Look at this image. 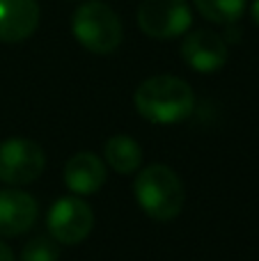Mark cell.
Masks as SVG:
<instances>
[{
    "mask_svg": "<svg viewBox=\"0 0 259 261\" xmlns=\"http://www.w3.org/2000/svg\"><path fill=\"white\" fill-rule=\"evenodd\" d=\"M133 103L140 117H145L147 122L168 126V124H179L191 117L195 108V94L186 81L161 73L138 85Z\"/></svg>",
    "mask_w": 259,
    "mask_h": 261,
    "instance_id": "6da1fadb",
    "label": "cell"
},
{
    "mask_svg": "<svg viewBox=\"0 0 259 261\" xmlns=\"http://www.w3.org/2000/svg\"><path fill=\"white\" fill-rule=\"evenodd\" d=\"M136 199L154 220H172L182 213L186 193L177 172L168 165H149L136 176Z\"/></svg>",
    "mask_w": 259,
    "mask_h": 261,
    "instance_id": "7a4b0ae2",
    "label": "cell"
},
{
    "mask_svg": "<svg viewBox=\"0 0 259 261\" xmlns=\"http://www.w3.org/2000/svg\"><path fill=\"white\" fill-rule=\"evenodd\" d=\"M71 30L83 48L96 55H108L117 50L124 37L117 12L103 0H85L78 5L71 18Z\"/></svg>",
    "mask_w": 259,
    "mask_h": 261,
    "instance_id": "3957f363",
    "label": "cell"
},
{
    "mask_svg": "<svg viewBox=\"0 0 259 261\" xmlns=\"http://www.w3.org/2000/svg\"><path fill=\"white\" fill-rule=\"evenodd\" d=\"M46 153L28 138H9L0 142V181L7 186H25L41 176Z\"/></svg>",
    "mask_w": 259,
    "mask_h": 261,
    "instance_id": "277c9868",
    "label": "cell"
},
{
    "mask_svg": "<svg viewBox=\"0 0 259 261\" xmlns=\"http://www.w3.org/2000/svg\"><path fill=\"white\" fill-rule=\"evenodd\" d=\"M191 7L186 0H142L138 25L151 39H174L191 28Z\"/></svg>",
    "mask_w": 259,
    "mask_h": 261,
    "instance_id": "5b68a950",
    "label": "cell"
},
{
    "mask_svg": "<svg viewBox=\"0 0 259 261\" xmlns=\"http://www.w3.org/2000/svg\"><path fill=\"white\" fill-rule=\"evenodd\" d=\"M46 227L48 236H53L60 245H76L90 236L94 227V213L78 195L60 197L46 216Z\"/></svg>",
    "mask_w": 259,
    "mask_h": 261,
    "instance_id": "8992f818",
    "label": "cell"
},
{
    "mask_svg": "<svg viewBox=\"0 0 259 261\" xmlns=\"http://www.w3.org/2000/svg\"><path fill=\"white\" fill-rule=\"evenodd\" d=\"M182 58L200 73H214L227 62V41L214 30H195L182 44Z\"/></svg>",
    "mask_w": 259,
    "mask_h": 261,
    "instance_id": "52a82bcc",
    "label": "cell"
},
{
    "mask_svg": "<svg viewBox=\"0 0 259 261\" xmlns=\"http://www.w3.org/2000/svg\"><path fill=\"white\" fill-rule=\"evenodd\" d=\"M37 202L16 188L0 190V236H21L35 225Z\"/></svg>",
    "mask_w": 259,
    "mask_h": 261,
    "instance_id": "ba28073f",
    "label": "cell"
},
{
    "mask_svg": "<svg viewBox=\"0 0 259 261\" xmlns=\"http://www.w3.org/2000/svg\"><path fill=\"white\" fill-rule=\"evenodd\" d=\"M39 25L37 0H0V41L16 44L32 35Z\"/></svg>",
    "mask_w": 259,
    "mask_h": 261,
    "instance_id": "9c48e42d",
    "label": "cell"
},
{
    "mask_svg": "<svg viewBox=\"0 0 259 261\" xmlns=\"http://www.w3.org/2000/svg\"><path fill=\"white\" fill-rule=\"evenodd\" d=\"M64 184L73 195H94L106 184V165L92 151L71 156L64 165Z\"/></svg>",
    "mask_w": 259,
    "mask_h": 261,
    "instance_id": "30bf717a",
    "label": "cell"
},
{
    "mask_svg": "<svg viewBox=\"0 0 259 261\" xmlns=\"http://www.w3.org/2000/svg\"><path fill=\"white\" fill-rule=\"evenodd\" d=\"M106 163L113 167L117 174H131L140 167L142 163V149L131 135L117 133L113 138H108L103 147Z\"/></svg>",
    "mask_w": 259,
    "mask_h": 261,
    "instance_id": "8fae6325",
    "label": "cell"
},
{
    "mask_svg": "<svg viewBox=\"0 0 259 261\" xmlns=\"http://www.w3.org/2000/svg\"><path fill=\"white\" fill-rule=\"evenodd\" d=\"M197 12L211 23L232 25L241 18L246 9V0H193Z\"/></svg>",
    "mask_w": 259,
    "mask_h": 261,
    "instance_id": "7c38bea8",
    "label": "cell"
},
{
    "mask_svg": "<svg viewBox=\"0 0 259 261\" xmlns=\"http://www.w3.org/2000/svg\"><path fill=\"white\" fill-rule=\"evenodd\" d=\"M60 243L53 236H35L25 243L21 252V261H58Z\"/></svg>",
    "mask_w": 259,
    "mask_h": 261,
    "instance_id": "4fadbf2b",
    "label": "cell"
},
{
    "mask_svg": "<svg viewBox=\"0 0 259 261\" xmlns=\"http://www.w3.org/2000/svg\"><path fill=\"white\" fill-rule=\"evenodd\" d=\"M0 261H16L14 259V252L3 243V241H0Z\"/></svg>",
    "mask_w": 259,
    "mask_h": 261,
    "instance_id": "5bb4252c",
    "label": "cell"
},
{
    "mask_svg": "<svg viewBox=\"0 0 259 261\" xmlns=\"http://www.w3.org/2000/svg\"><path fill=\"white\" fill-rule=\"evenodd\" d=\"M250 12H252V21H255L257 25H259V0H255V3H252Z\"/></svg>",
    "mask_w": 259,
    "mask_h": 261,
    "instance_id": "9a60e30c",
    "label": "cell"
}]
</instances>
